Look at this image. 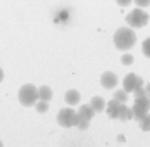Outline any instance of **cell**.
Segmentation results:
<instances>
[{"label":"cell","mask_w":150,"mask_h":147,"mask_svg":"<svg viewBox=\"0 0 150 147\" xmlns=\"http://www.w3.org/2000/svg\"><path fill=\"white\" fill-rule=\"evenodd\" d=\"M136 44V35L133 28H119L114 35V45L119 50H129Z\"/></svg>","instance_id":"cell-1"},{"label":"cell","mask_w":150,"mask_h":147,"mask_svg":"<svg viewBox=\"0 0 150 147\" xmlns=\"http://www.w3.org/2000/svg\"><path fill=\"white\" fill-rule=\"evenodd\" d=\"M36 101H38V88L35 85H31V83L23 85L21 90H19V102L23 106H26V107H31V106L36 104Z\"/></svg>","instance_id":"cell-2"},{"label":"cell","mask_w":150,"mask_h":147,"mask_svg":"<svg viewBox=\"0 0 150 147\" xmlns=\"http://www.w3.org/2000/svg\"><path fill=\"white\" fill-rule=\"evenodd\" d=\"M126 23H128L129 28H143V26H147V23H149V14H147L142 7L133 9L129 14L126 16Z\"/></svg>","instance_id":"cell-3"},{"label":"cell","mask_w":150,"mask_h":147,"mask_svg":"<svg viewBox=\"0 0 150 147\" xmlns=\"http://www.w3.org/2000/svg\"><path fill=\"white\" fill-rule=\"evenodd\" d=\"M149 109H150V97L143 95V97H135V106L131 107L133 111V118H136L138 121L145 114H149Z\"/></svg>","instance_id":"cell-4"},{"label":"cell","mask_w":150,"mask_h":147,"mask_svg":"<svg viewBox=\"0 0 150 147\" xmlns=\"http://www.w3.org/2000/svg\"><path fill=\"white\" fill-rule=\"evenodd\" d=\"M76 111L73 107H64V109H60L59 114H57V121H59L60 126H64V128H71V126H74L76 125Z\"/></svg>","instance_id":"cell-5"},{"label":"cell","mask_w":150,"mask_h":147,"mask_svg":"<svg viewBox=\"0 0 150 147\" xmlns=\"http://www.w3.org/2000/svg\"><path fill=\"white\" fill-rule=\"evenodd\" d=\"M143 87V78L142 76H138L135 73H129L124 76V80H122V90L124 92H135L136 88Z\"/></svg>","instance_id":"cell-6"},{"label":"cell","mask_w":150,"mask_h":147,"mask_svg":"<svg viewBox=\"0 0 150 147\" xmlns=\"http://www.w3.org/2000/svg\"><path fill=\"white\" fill-rule=\"evenodd\" d=\"M100 83H102L104 88L110 90V88H114L117 85V76H116V73H112V71H105V73L100 76Z\"/></svg>","instance_id":"cell-7"},{"label":"cell","mask_w":150,"mask_h":147,"mask_svg":"<svg viewBox=\"0 0 150 147\" xmlns=\"http://www.w3.org/2000/svg\"><path fill=\"white\" fill-rule=\"evenodd\" d=\"M76 114H78V118H81V119L91 121V118L95 116V111H93V107H91L90 104H85V106L79 107V111H76Z\"/></svg>","instance_id":"cell-8"},{"label":"cell","mask_w":150,"mask_h":147,"mask_svg":"<svg viewBox=\"0 0 150 147\" xmlns=\"http://www.w3.org/2000/svg\"><path fill=\"white\" fill-rule=\"evenodd\" d=\"M119 106H121V102H119V101H116V99H112V101L105 102V109H107V114H109V118L117 119V111H119Z\"/></svg>","instance_id":"cell-9"},{"label":"cell","mask_w":150,"mask_h":147,"mask_svg":"<svg viewBox=\"0 0 150 147\" xmlns=\"http://www.w3.org/2000/svg\"><path fill=\"white\" fill-rule=\"evenodd\" d=\"M131 118H133L131 107H128L126 104H121L119 111H117V119H121V121H128V119H131Z\"/></svg>","instance_id":"cell-10"},{"label":"cell","mask_w":150,"mask_h":147,"mask_svg":"<svg viewBox=\"0 0 150 147\" xmlns=\"http://www.w3.org/2000/svg\"><path fill=\"white\" fill-rule=\"evenodd\" d=\"M79 99H81V95H79L78 90H67L66 95H64V101L69 104V106H76V104L79 102Z\"/></svg>","instance_id":"cell-11"},{"label":"cell","mask_w":150,"mask_h":147,"mask_svg":"<svg viewBox=\"0 0 150 147\" xmlns=\"http://www.w3.org/2000/svg\"><path fill=\"white\" fill-rule=\"evenodd\" d=\"M52 88L47 87V85H42V87L38 88V99L40 101H47V102H50V99H52Z\"/></svg>","instance_id":"cell-12"},{"label":"cell","mask_w":150,"mask_h":147,"mask_svg":"<svg viewBox=\"0 0 150 147\" xmlns=\"http://www.w3.org/2000/svg\"><path fill=\"white\" fill-rule=\"evenodd\" d=\"M90 106L93 107V111H95V113H100V111H104V109H105V101L102 99V97L95 95V97H91Z\"/></svg>","instance_id":"cell-13"},{"label":"cell","mask_w":150,"mask_h":147,"mask_svg":"<svg viewBox=\"0 0 150 147\" xmlns=\"http://www.w3.org/2000/svg\"><path fill=\"white\" fill-rule=\"evenodd\" d=\"M140 128L143 132H150V114H145V116L140 119Z\"/></svg>","instance_id":"cell-14"},{"label":"cell","mask_w":150,"mask_h":147,"mask_svg":"<svg viewBox=\"0 0 150 147\" xmlns=\"http://www.w3.org/2000/svg\"><path fill=\"white\" fill-rule=\"evenodd\" d=\"M35 107H36V111H38V113H47V111H48V102H47V101H40V99H38V101H36V104H35Z\"/></svg>","instance_id":"cell-15"},{"label":"cell","mask_w":150,"mask_h":147,"mask_svg":"<svg viewBox=\"0 0 150 147\" xmlns=\"http://www.w3.org/2000/svg\"><path fill=\"white\" fill-rule=\"evenodd\" d=\"M114 99L119 101L121 104H124L126 101H128V92H124V90H117V92L114 93Z\"/></svg>","instance_id":"cell-16"},{"label":"cell","mask_w":150,"mask_h":147,"mask_svg":"<svg viewBox=\"0 0 150 147\" xmlns=\"http://www.w3.org/2000/svg\"><path fill=\"white\" fill-rule=\"evenodd\" d=\"M88 123H90V121H86V119H81V118L76 116V125H74V126H78L79 130H86V128H88Z\"/></svg>","instance_id":"cell-17"},{"label":"cell","mask_w":150,"mask_h":147,"mask_svg":"<svg viewBox=\"0 0 150 147\" xmlns=\"http://www.w3.org/2000/svg\"><path fill=\"white\" fill-rule=\"evenodd\" d=\"M142 50H143V54L150 59V36L145 38V42H143V45H142Z\"/></svg>","instance_id":"cell-18"},{"label":"cell","mask_w":150,"mask_h":147,"mask_svg":"<svg viewBox=\"0 0 150 147\" xmlns=\"http://www.w3.org/2000/svg\"><path fill=\"white\" fill-rule=\"evenodd\" d=\"M133 61H135V57H133L131 54H124V56L121 57V62H122L124 66H129V64H133Z\"/></svg>","instance_id":"cell-19"},{"label":"cell","mask_w":150,"mask_h":147,"mask_svg":"<svg viewBox=\"0 0 150 147\" xmlns=\"http://www.w3.org/2000/svg\"><path fill=\"white\" fill-rule=\"evenodd\" d=\"M133 93H135V97H143V95H147V92H145V88H143V87L136 88ZM147 97H149V95H147Z\"/></svg>","instance_id":"cell-20"},{"label":"cell","mask_w":150,"mask_h":147,"mask_svg":"<svg viewBox=\"0 0 150 147\" xmlns=\"http://www.w3.org/2000/svg\"><path fill=\"white\" fill-rule=\"evenodd\" d=\"M138 7H147V5H150V0H133Z\"/></svg>","instance_id":"cell-21"},{"label":"cell","mask_w":150,"mask_h":147,"mask_svg":"<svg viewBox=\"0 0 150 147\" xmlns=\"http://www.w3.org/2000/svg\"><path fill=\"white\" fill-rule=\"evenodd\" d=\"M116 2L119 4L121 7H128V5H129V4H131L133 0H116Z\"/></svg>","instance_id":"cell-22"},{"label":"cell","mask_w":150,"mask_h":147,"mask_svg":"<svg viewBox=\"0 0 150 147\" xmlns=\"http://www.w3.org/2000/svg\"><path fill=\"white\" fill-rule=\"evenodd\" d=\"M145 92H147V95H149V97H150V83H149V85H147V87H145Z\"/></svg>","instance_id":"cell-23"},{"label":"cell","mask_w":150,"mask_h":147,"mask_svg":"<svg viewBox=\"0 0 150 147\" xmlns=\"http://www.w3.org/2000/svg\"><path fill=\"white\" fill-rule=\"evenodd\" d=\"M2 80H4V69L0 68V81H2Z\"/></svg>","instance_id":"cell-24"},{"label":"cell","mask_w":150,"mask_h":147,"mask_svg":"<svg viewBox=\"0 0 150 147\" xmlns=\"http://www.w3.org/2000/svg\"><path fill=\"white\" fill-rule=\"evenodd\" d=\"M0 147H4V146H2V140H0Z\"/></svg>","instance_id":"cell-25"}]
</instances>
